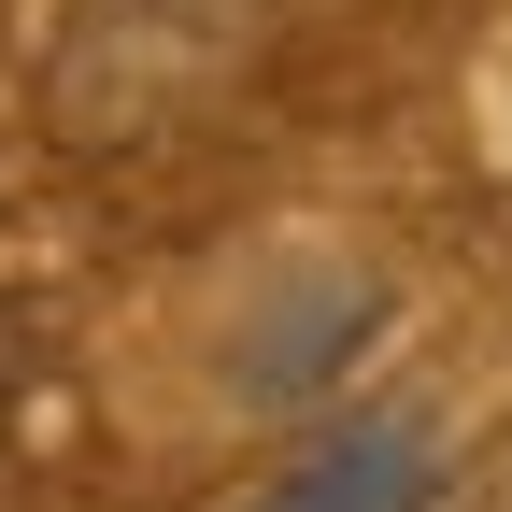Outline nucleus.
Here are the masks:
<instances>
[{
  "label": "nucleus",
  "instance_id": "1",
  "mask_svg": "<svg viewBox=\"0 0 512 512\" xmlns=\"http://www.w3.org/2000/svg\"><path fill=\"white\" fill-rule=\"evenodd\" d=\"M427 498H441V441L413 413H356L342 441H313V456L271 498H242V512H427Z\"/></svg>",
  "mask_w": 512,
  "mask_h": 512
},
{
  "label": "nucleus",
  "instance_id": "2",
  "mask_svg": "<svg viewBox=\"0 0 512 512\" xmlns=\"http://www.w3.org/2000/svg\"><path fill=\"white\" fill-rule=\"evenodd\" d=\"M15 384H29V342L0 328V427H15Z\"/></svg>",
  "mask_w": 512,
  "mask_h": 512
}]
</instances>
